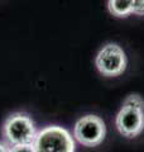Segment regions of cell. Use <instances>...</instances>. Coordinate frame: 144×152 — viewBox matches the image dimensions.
<instances>
[{
    "instance_id": "6da1fadb",
    "label": "cell",
    "mask_w": 144,
    "mask_h": 152,
    "mask_svg": "<svg viewBox=\"0 0 144 152\" xmlns=\"http://www.w3.org/2000/svg\"><path fill=\"white\" fill-rule=\"evenodd\" d=\"M33 147L36 152H75L73 138L60 126H48L37 132Z\"/></svg>"
},
{
    "instance_id": "7a4b0ae2",
    "label": "cell",
    "mask_w": 144,
    "mask_h": 152,
    "mask_svg": "<svg viewBox=\"0 0 144 152\" xmlns=\"http://www.w3.org/2000/svg\"><path fill=\"white\" fill-rule=\"evenodd\" d=\"M3 133L12 146L33 145L37 134L32 118L24 113H14L9 115L3 126Z\"/></svg>"
},
{
    "instance_id": "3957f363",
    "label": "cell",
    "mask_w": 144,
    "mask_h": 152,
    "mask_svg": "<svg viewBox=\"0 0 144 152\" xmlns=\"http://www.w3.org/2000/svg\"><path fill=\"white\" fill-rule=\"evenodd\" d=\"M105 123L97 115H85L76 122L73 136L82 146L95 147L100 145L105 138Z\"/></svg>"
},
{
    "instance_id": "277c9868",
    "label": "cell",
    "mask_w": 144,
    "mask_h": 152,
    "mask_svg": "<svg viewBox=\"0 0 144 152\" xmlns=\"http://www.w3.org/2000/svg\"><path fill=\"white\" fill-rule=\"evenodd\" d=\"M96 67L104 76H118L127 67V56L116 43H108L96 56Z\"/></svg>"
},
{
    "instance_id": "5b68a950",
    "label": "cell",
    "mask_w": 144,
    "mask_h": 152,
    "mask_svg": "<svg viewBox=\"0 0 144 152\" xmlns=\"http://www.w3.org/2000/svg\"><path fill=\"white\" fill-rule=\"evenodd\" d=\"M115 124L118 131L124 137H128V138L137 137L144 129V112L123 105L116 115Z\"/></svg>"
},
{
    "instance_id": "8992f818",
    "label": "cell",
    "mask_w": 144,
    "mask_h": 152,
    "mask_svg": "<svg viewBox=\"0 0 144 152\" xmlns=\"http://www.w3.org/2000/svg\"><path fill=\"white\" fill-rule=\"evenodd\" d=\"M108 7L113 15L127 17L132 13L133 0H109Z\"/></svg>"
},
{
    "instance_id": "52a82bcc",
    "label": "cell",
    "mask_w": 144,
    "mask_h": 152,
    "mask_svg": "<svg viewBox=\"0 0 144 152\" xmlns=\"http://www.w3.org/2000/svg\"><path fill=\"white\" fill-rule=\"evenodd\" d=\"M124 107H130V108H135L139 109V110H143L144 112V100L137 94H133V95H129V96L124 100L123 103Z\"/></svg>"
},
{
    "instance_id": "ba28073f",
    "label": "cell",
    "mask_w": 144,
    "mask_h": 152,
    "mask_svg": "<svg viewBox=\"0 0 144 152\" xmlns=\"http://www.w3.org/2000/svg\"><path fill=\"white\" fill-rule=\"evenodd\" d=\"M132 13L135 15H144V0H133Z\"/></svg>"
},
{
    "instance_id": "9c48e42d",
    "label": "cell",
    "mask_w": 144,
    "mask_h": 152,
    "mask_svg": "<svg viewBox=\"0 0 144 152\" xmlns=\"http://www.w3.org/2000/svg\"><path fill=\"white\" fill-rule=\"evenodd\" d=\"M9 152H36L33 145H22V146H13Z\"/></svg>"
},
{
    "instance_id": "30bf717a",
    "label": "cell",
    "mask_w": 144,
    "mask_h": 152,
    "mask_svg": "<svg viewBox=\"0 0 144 152\" xmlns=\"http://www.w3.org/2000/svg\"><path fill=\"white\" fill-rule=\"evenodd\" d=\"M9 151H10L9 147H7L4 143H0V152H9Z\"/></svg>"
}]
</instances>
